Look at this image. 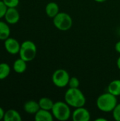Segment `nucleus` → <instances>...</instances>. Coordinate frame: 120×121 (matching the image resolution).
<instances>
[{"instance_id": "1", "label": "nucleus", "mask_w": 120, "mask_h": 121, "mask_svg": "<svg viewBox=\"0 0 120 121\" xmlns=\"http://www.w3.org/2000/svg\"><path fill=\"white\" fill-rule=\"evenodd\" d=\"M64 101L74 108L84 106L86 99L79 88H69L64 94Z\"/></svg>"}, {"instance_id": "4", "label": "nucleus", "mask_w": 120, "mask_h": 121, "mask_svg": "<svg viewBox=\"0 0 120 121\" xmlns=\"http://www.w3.org/2000/svg\"><path fill=\"white\" fill-rule=\"evenodd\" d=\"M37 46L31 40H25L21 44L19 56L27 62L33 61L37 55Z\"/></svg>"}, {"instance_id": "7", "label": "nucleus", "mask_w": 120, "mask_h": 121, "mask_svg": "<svg viewBox=\"0 0 120 121\" xmlns=\"http://www.w3.org/2000/svg\"><path fill=\"white\" fill-rule=\"evenodd\" d=\"M71 118L74 121H89L91 119V113L87 108L82 106L75 108L71 113Z\"/></svg>"}, {"instance_id": "19", "label": "nucleus", "mask_w": 120, "mask_h": 121, "mask_svg": "<svg viewBox=\"0 0 120 121\" xmlns=\"http://www.w3.org/2000/svg\"><path fill=\"white\" fill-rule=\"evenodd\" d=\"M68 86L69 88H79L80 86V82L79 79L76 77H70Z\"/></svg>"}, {"instance_id": "20", "label": "nucleus", "mask_w": 120, "mask_h": 121, "mask_svg": "<svg viewBox=\"0 0 120 121\" xmlns=\"http://www.w3.org/2000/svg\"><path fill=\"white\" fill-rule=\"evenodd\" d=\"M4 3L8 8H16L20 2V0H3Z\"/></svg>"}, {"instance_id": "16", "label": "nucleus", "mask_w": 120, "mask_h": 121, "mask_svg": "<svg viewBox=\"0 0 120 121\" xmlns=\"http://www.w3.org/2000/svg\"><path fill=\"white\" fill-rule=\"evenodd\" d=\"M108 91L115 96H120V79H115L109 84L108 86Z\"/></svg>"}, {"instance_id": "6", "label": "nucleus", "mask_w": 120, "mask_h": 121, "mask_svg": "<svg viewBox=\"0 0 120 121\" xmlns=\"http://www.w3.org/2000/svg\"><path fill=\"white\" fill-rule=\"evenodd\" d=\"M70 75L69 72L64 69L55 70L52 75V82L54 85L58 88H64L69 84Z\"/></svg>"}, {"instance_id": "9", "label": "nucleus", "mask_w": 120, "mask_h": 121, "mask_svg": "<svg viewBox=\"0 0 120 121\" xmlns=\"http://www.w3.org/2000/svg\"><path fill=\"white\" fill-rule=\"evenodd\" d=\"M20 13L16 8H8L4 16V19L9 25H14L20 20Z\"/></svg>"}, {"instance_id": "3", "label": "nucleus", "mask_w": 120, "mask_h": 121, "mask_svg": "<svg viewBox=\"0 0 120 121\" xmlns=\"http://www.w3.org/2000/svg\"><path fill=\"white\" fill-rule=\"evenodd\" d=\"M51 112L54 119L59 121H68L71 117V111L70 106L65 101L54 102Z\"/></svg>"}, {"instance_id": "11", "label": "nucleus", "mask_w": 120, "mask_h": 121, "mask_svg": "<svg viewBox=\"0 0 120 121\" xmlns=\"http://www.w3.org/2000/svg\"><path fill=\"white\" fill-rule=\"evenodd\" d=\"M40 109L38 101L30 100L26 101L23 105V110L28 114H33L35 115L39 110Z\"/></svg>"}, {"instance_id": "26", "label": "nucleus", "mask_w": 120, "mask_h": 121, "mask_svg": "<svg viewBox=\"0 0 120 121\" xmlns=\"http://www.w3.org/2000/svg\"><path fill=\"white\" fill-rule=\"evenodd\" d=\"M95 121H107V119L104 118H96Z\"/></svg>"}, {"instance_id": "21", "label": "nucleus", "mask_w": 120, "mask_h": 121, "mask_svg": "<svg viewBox=\"0 0 120 121\" xmlns=\"http://www.w3.org/2000/svg\"><path fill=\"white\" fill-rule=\"evenodd\" d=\"M112 113L113 118L116 121H120V103L117 104V105L114 108Z\"/></svg>"}, {"instance_id": "22", "label": "nucleus", "mask_w": 120, "mask_h": 121, "mask_svg": "<svg viewBox=\"0 0 120 121\" xmlns=\"http://www.w3.org/2000/svg\"><path fill=\"white\" fill-rule=\"evenodd\" d=\"M8 7L5 5L3 0H0V19L4 18Z\"/></svg>"}, {"instance_id": "10", "label": "nucleus", "mask_w": 120, "mask_h": 121, "mask_svg": "<svg viewBox=\"0 0 120 121\" xmlns=\"http://www.w3.org/2000/svg\"><path fill=\"white\" fill-rule=\"evenodd\" d=\"M35 121H53L54 118L51 111L40 109L34 116Z\"/></svg>"}, {"instance_id": "14", "label": "nucleus", "mask_w": 120, "mask_h": 121, "mask_svg": "<svg viewBox=\"0 0 120 121\" xmlns=\"http://www.w3.org/2000/svg\"><path fill=\"white\" fill-rule=\"evenodd\" d=\"M27 69V62L24 60L21 59V57L19 59H17L14 61L13 64V69L15 72L18 74H23L26 71Z\"/></svg>"}, {"instance_id": "28", "label": "nucleus", "mask_w": 120, "mask_h": 121, "mask_svg": "<svg viewBox=\"0 0 120 121\" xmlns=\"http://www.w3.org/2000/svg\"></svg>"}, {"instance_id": "18", "label": "nucleus", "mask_w": 120, "mask_h": 121, "mask_svg": "<svg viewBox=\"0 0 120 121\" xmlns=\"http://www.w3.org/2000/svg\"><path fill=\"white\" fill-rule=\"evenodd\" d=\"M11 73V67L6 62L0 63V80H4L7 78Z\"/></svg>"}, {"instance_id": "27", "label": "nucleus", "mask_w": 120, "mask_h": 121, "mask_svg": "<svg viewBox=\"0 0 120 121\" xmlns=\"http://www.w3.org/2000/svg\"><path fill=\"white\" fill-rule=\"evenodd\" d=\"M94 1L98 3H103V2H105L107 0H94Z\"/></svg>"}, {"instance_id": "5", "label": "nucleus", "mask_w": 120, "mask_h": 121, "mask_svg": "<svg viewBox=\"0 0 120 121\" xmlns=\"http://www.w3.org/2000/svg\"><path fill=\"white\" fill-rule=\"evenodd\" d=\"M53 24L56 28L62 31L69 30L73 24V20L71 16L65 12H59L52 18Z\"/></svg>"}, {"instance_id": "25", "label": "nucleus", "mask_w": 120, "mask_h": 121, "mask_svg": "<svg viewBox=\"0 0 120 121\" xmlns=\"http://www.w3.org/2000/svg\"><path fill=\"white\" fill-rule=\"evenodd\" d=\"M117 68L119 69L120 70V56L117 58Z\"/></svg>"}, {"instance_id": "12", "label": "nucleus", "mask_w": 120, "mask_h": 121, "mask_svg": "<svg viewBox=\"0 0 120 121\" xmlns=\"http://www.w3.org/2000/svg\"><path fill=\"white\" fill-rule=\"evenodd\" d=\"M59 12V5L54 1L49 2L45 6V13L49 18H53Z\"/></svg>"}, {"instance_id": "17", "label": "nucleus", "mask_w": 120, "mask_h": 121, "mask_svg": "<svg viewBox=\"0 0 120 121\" xmlns=\"http://www.w3.org/2000/svg\"><path fill=\"white\" fill-rule=\"evenodd\" d=\"M38 104L41 109L51 111L54 106V102L48 97H42L39 99Z\"/></svg>"}, {"instance_id": "13", "label": "nucleus", "mask_w": 120, "mask_h": 121, "mask_svg": "<svg viewBox=\"0 0 120 121\" xmlns=\"http://www.w3.org/2000/svg\"><path fill=\"white\" fill-rule=\"evenodd\" d=\"M4 121H21V114L15 109H9L5 111L4 119Z\"/></svg>"}, {"instance_id": "2", "label": "nucleus", "mask_w": 120, "mask_h": 121, "mask_svg": "<svg viewBox=\"0 0 120 121\" xmlns=\"http://www.w3.org/2000/svg\"><path fill=\"white\" fill-rule=\"evenodd\" d=\"M117 104V96L108 91L100 95L96 100L97 108L100 111L104 113L112 112Z\"/></svg>"}, {"instance_id": "8", "label": "nucleus", "mask_w": 120, "mask_h": 121, "mask_svg": "<svg viewBox=\"0 0 120 121\" xmlns=\"http://www.w3.org/2000/svg\"><path fill=\"white\" fill-rule=\"evenodd\" d=\"M4 45L6 51L11 55H16L19 53L21 44L15 38L8 37L4 42Z\"/></svg>"}, {"instance_id": "15", "label": "nucleus", "mask_w": 120, "mask_h": 121, "mask_svg": "<svg viewBox=\"0 0 120 121\" xmlns=\"http://www.w3.org/2000/svg\"><path fill=\"white\" fill-rule=\"evenodd\" d=\"M11 28L9 24L3 21H0V40H5L10 37Z\"/></svg>"}, {"instance_id": "24", "label": "nucleus", "mask_w": 120, "mask_h": 121, "mask_svg": "<svg viewBox=\"0 0 120 121\" xmlns=\"http://www.w3.org/2000/svg\"><path fill=\"white\" fill-rule=\"evenodd\" d=\"M4 113H5L4 110V109L0 106V121H1V120H3V119H4Z\"/></svg>"}, {"instance_id": "23", "label": "nucleus", "mask_w": 120, "mask_h": 121, "mask_svg": "<svg viewBox=\"0 0 120 121\" xmlns=\"http://www.w3.org/2000/svg\"><path fill=\"white\" fill-rule=\"evenodd\" d=\"M115 48L116 52L120 54V40L118 41V42H117V43L115 44Z\"/></svg>"}]
</instances>
